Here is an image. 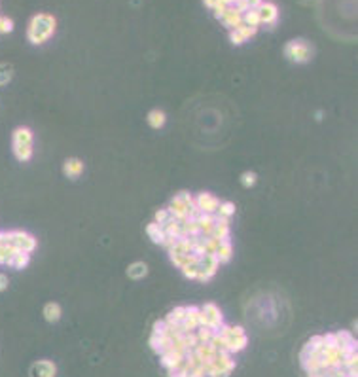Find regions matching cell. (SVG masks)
Returning a JSON list of instances; mask_svg holds the SVG:
<instances>
[{
    "label": "cell",
    "instance_id": "1",
    "mask_svg": "<svg viewBox=\"0 0 358 377\" xmlns=\"http://www.w3.org/2000/svg\"><path fill=\"white\" fill-rule=\"evenodd\" d=\"M55 29H57V21H55L53 15H50V13H36L31 19V23H29L27 38H29L31 44L40 46V44L48 42L52 38Z\"/></svg>",
    "mask_w": 358,
    "mask_h": 377
},
{
    "label": "cell",
    "instance_id": "2",
    "mask_svg": "<svg viewBox=\"0 0 358 377\" xmlns=\"http://www.w3.org/2000/svg\"><path fill=\"white\" fill-rule=\"evenodd\" d=\"M167 211L175 220H180V222L188 220V218H195L199 215L197 207L193 203V195L188 194V192H180V194L175 195L169 203Z\"/></svg>",
    "mask_w": 358,
    "mask_h": 377
},
{
    "label": "cell",
    "instance_id": "3",
    "mask_svg": "<svg viewBox=\"0 0 358 377\" xmlns=\"http://www.w3.org/2000/svg\"><path fill=\"white\" fill-rule=\"evenodd\" d=\"M32 139L29 127H17L13 131V154L19 162H29L32 158Z\"/></svg>",
    "mask_w": 358,
    "mask_h": 377
},
{
    "label": "cell",
    "instance_id": "4",
    "mask_svg": "<svg viewBox=\"0 0 358 377\" xmlns=\"http://www.w3.org/2000/svg\"><path fill=\"white\" fill-rule=\"evenodd\" d=\"M285 55L292 63H307L313 57V48L305 40H292L285 46Z\"/></svg>",
    "mask_w": 358,
    "mask_h": 377
},
{
    "label": "cell",
    "instance_id": "5",
    "mask_svg": "<svg viewBox=\"0 0 358 377\" xmlns=\"http://www.w3.org/2000/svg\"><path fill=\"white\" fill-rule=\"evenodd\" d=\"M224 323V315L216 303H205L199 307V326H207L211 330H218Z\"/></svg>",
    "mask_w": 358,
    "mask_h": 377
},
{
    "label": "cell",
    "instance_id": "6",
    "mask_svg": "<svg viewBox=\"0 0 358 377\" xmlns=\"http://www.w3.org/2000/svg\"><path fill=\"white\" fill-rule=\"evenodd\" d=\"M220 268V262L216 260L214 254H203L199 258V264H197V275H195V280L199 282H207L209 279H212L216 275V271Z\"/></svg>",
    "mask_w": 358,
    "mask_h": 377
},
{
    "label": "cell",
    "instance_id": "7",
    "mask_svg": "<svg viewBox=\"0 0 358 377\" xmlns=\"http://www.w3.org/2000/svg\"><path fill=\"white\" fill-rule=\"evenodd\" d=\"M193 203L197 207V211L203 215H216V211L220 207V199L216 195L209 194V192H201L193 197Z\"/></svg>",
    "mask_w": 358,
    "mask_h": 377
},
{
    "label": "cell",
    "instance_id": "8",
    "mask_svg": "<svg viewBox=\"0 0 358 377\" xmlns=\"http://www.w3.org/2000/svg\"><path fill=\"white\" fill-rule=\"evenodd\" d=\"M258 17H260V25H267L273 27L277 19H279V8L275 6L273 2H262L258 8Z\"/></svg>",
    "mask_w": 358,
    "mask_h": 377
},
{
    "label": "cell",
    "instance_id": "9",
    "mask_svg": "<svg viewBox=\"0 0 358 377\" xmlns=\"http://www.w3.org/2000/svg\"><path fill=\"white\" fill-rule=\"evenodd\" d=\"M10 245L17 248V250H23L27 254H31L32 250L36 248V239L29 235V233H21V231H13L10 233Z\"/></svg>",
    "mask_w": 358,
    "mask_h": 377
},
{
    "label": "cell",
    "instance_id": "10",
    "mask_svg": "<svg viewBox=\"0 0 358 377\" xmlns=\"http://www.w3.org/2000/svg\"><path fill=\"white\" fill-rule=\"evenodd\" d=\"M199 328V307H186V315H184V321H182V330L184 334L188 332H195Z\"/></svg>",
    "mask_w": 358,
    "mask_h": 377
},
{
    "label": "cell",
    "instance_id": "11",
    "mask_svg": "<svg viewBox=\"0 0 358 377\" xmlns=\"http://www.w3.org/2000/svg\"><path fill=\"white\" fill-rule=\"evenodd\" d=\"M214 216H216V215H214ZM230 231H232V227H230V218H222V216H216L211 237L218 239V241H226V239H230Z\"/></svg>",
    "mask_w": 358,
    "mask_h": 377
},
{
    "label": "cell",
    "instance_id": "12",
    "mask_svg": "<svg viewBox=\"0 0 358 377\" xmlns=\"http://www.w3.org/2000/svg\"><path fill=\"white\" fill-rule=\"evenodd\" d=\"M220 21L230 29V31H233V29H237L239 25L242 23V13L241 11H237L233 6H228L226 8V11L222 13V17H220Z\"/></svg>",
    "mask_w": 358,
    "mask_h": 377
},
{
    "label": "cell",
    "instance_id": "13",
    "mask_svg": "<svg viewBox=\"0 0 358 377\" xmlns=\"http://www.w3.org/2000/svg\"><path fill=\"white\" fill-rule=\"evenodd\" d=\"M63 172L66 178H70V180H76L82 172H84V162L82 160H78V158H70V160H66L63 165Z\"/></svg>",
    "mask_w": 358,
    "mask_h": 377
},
{
    "label": "cell",
    "instance_id": "14",
    "mask_svg": "<svg viewBox=\"0 0 358 377\" xmlns=\"http://www.w3.org/2000/svg\"><path fill=\"white\" fill-rule=\"evenodd\" d=\"M214 220H216L214 215H203V213H199V215L195 216V222H197V226H199L201 237H211L212 227H214Z\"/></svg>",
    "mask_w": 358,
    "mask_h": 377
},
{
    "label": "cell",
    "instance_id": "15",
    "mask_svg": "<svg viewBox=\"0 0 358 377\" xmlns=\"http://www.w3.org/2000/svg\"><path fill=\"white\" fill-rule=\"evenodd\" d=\"M55 376V364L42 360L32 366V377H53Z\"/></svg>",
    "mask_w": 358,
    "mask_h": 377
},
{
    "label": "cell",
    "instance_id": "16",
    "mask_svg": "<svg viewBox=\"0 0 358 377\" xmlns=\"http://www.w3.org/2000/svg\"><path fill=\"white\" fill-rule=\"evenodd\" d=\"M146 233H148V237H150V241L152 243H156V245H163V241H165V231H163V227L159 226V224H156V222H150L146 226Z\"/></svg>",
    "mask_w": 358,
    "mask_h": 377
},
{
    "label": "cell",
    "instance_id": "17",
    "mask_svg": "<svg viewBox=\"0 0 358 377\" xmlns=\"http://www.w3.org/2000/svg\"><path fill=\"white\" fill-rule=\"evenodd\" d=\"M61 305L57 302H48L44 305V319L48 323H57L61 319Z\"/></svg>",
    "mask_w": 358,
    "mask_h": 377
},
{
    "label": "cell",
    "instance_id": "18",
    "mask_svg": "<svg viewBox=\"0 0 358 377\" xmlns=\"http://www.w3.org/2000/svg\"><path fill=\"white\" fill-rule=\"evenodd\" d=\"M232 254H233V245L230 239H226V241H220V247L216 250V260L220 262V264H226V262H230L232 260Z\"/></svg>",
    "mask_w": 358,
    "mask_h": 377
},
{
    "label": "cell",
    "instance_id": "19",
    "mask_svg": "<svg viewBox=\"0 0 358 377\" xmlns=\"http://www.w3.org/2000/svg\"><path fill=\"white\" fill-rule=\"evenodd\" d=\"M165 121H167V116H165L163 110H159V108L150 110V114H148V123H150L152 129H161V127L165 125Z\"/></svg>",
    "mask_w": 358,
    "mask_h": 377
},
{
    "label": "cell",
    "instance_id": "20",
    "mask_svg": "<svg viewBox=\"0 0 358 377\" xmlns=\"http://www.w3.org/2000/svg\"><path fill=\"white\" fill-rule=\"evenodd\" d=\"M127 275H129V279H133V280L144 279L148 275V266L144 262H135V264H131V266L127 268Z\"/></svg>",
    "mask_w": 358,
    "mask_h": 377
},
{
    "label": "cell",
    "instance_id": "21",
    "mask_svg": "<svg viewBox=\"0 0 358 377\" xmlns=\"http://www.w3.org/2000/svg\"><path fill=\"white\" fill-rule=\"evenodd\" d=\"M29 262H31V254H27V252H23V250H15V254H13L10 260V266L15 268V269H23V268L29 266Z\"/></svg>",
    "mask_w": 358,
    "mask_h": 377
},
{
    "label": "cell",
    "instance_id": "22",
    "mask_svg": "<svg viewBox=\"0 0 358 377\" xmlns=\"http://www.w3.org/2000/svg\"><path fill=\"white\" fill-rule=\"evenodd\" d=\"M161 227H163V231H165L167 237H177V239L180 237V220H175L173 216H171Z\"/></svg>",
    "mask_w": 358,
    "mask_h": 377
},
{
    "label": "cell",
    "instance_id": "23",
    "mask_svg": "<svg viewBox=\"0 0 358 377\" xmlns=\"http://www.w3.org/2000/svg\"><path fill=\"white\" fill-rule=\"evenodd\" d=\"M184 315H186V307H175V309L167 315L165 323L167 324H182V321H184Z\"/></svg>",
    "mask_w": 358,
    "mask_h": 377
},
{
    "label": "cell",
    "instance_id": "24",
    "mask_svg": "<svg viewBox=\"0 0 358 377\" xmlns=\"http://www.w3.org/2000/svg\"><path fill=\"white\" fill-rule=\"evenodd\" d=\"M242 23L252 27V29H258L260 27V17H258V10H246L242 13Z\"/></svg>",
    "mask_w": 358,
    "mask_h": 377
},
{
    "label": "cell",
    "instance_id": "25",
    "mask_svg": "<svg viewBox=\"0 0 358 377\" xmlns=\"http://www.w3.org/2000/svg\"><path fill=\"white\" fill-rule=\"evenodd\" d=\"M233 215H235V205H233L232 201H224V203H220L218 211H216V216H222V218H230V220H232Z\"/></svg>",
    "mask_w": 358,
    "mask_h": 377
},
{
    "label": "cell",
    "instance_id": "26",
    "mask_svg": "<svg viewBox=\"0 0 358 377\" xmlns=\"http://www.w3.org/2000/svg\"><path fill=\"white\" fill-rule=\"evenodd\" d=\"M203 243H205V254H216L220 247V241L214 237H203Z\"/></svg>",
    "mask_w": 358,
    "mask_h": 377
},
{
    "label": "cell",
    "instance_id": "27",
    "mask_svg": "<svg viewBox=\"0 0 358 377\" xmlns=\"http://www.w3.org/2000/svg\"><path fill=\"white\" fill-rule=\"evenodd\" d=\"M11 74H13V68L6 63L0 65V86H6L8 82L11 80Z\"/></svg>",
    "mask_w": 358,
    "mask_h": 377
},
{
    "label": "cell",
    "instance_id": "28",
    "mask_svg": "<svg viewBox=\"0 0 358 377\" xmlns=\"http://www.w3.org/2000/svg\"><path fill=\"white\" fill-rule=\"evenodd\" d=\"M256 31H258V29H252V27H248V25H244V23H241V25L237 27V33L241 34L244 42H246V40H250L254 34H256Z\"/></svg>",
    "mask_w": 358,
    "mask_h": 377
},
{
    "label": "cell",
    "instance_id": "29",
    "mask_svg": "<svg viewBox=\"0 0 358 377\" xmlns=\"http://www.w3.org/2000/svg\"><path fill=\"white\" fill-rule=\"evenodd\" d=\"M256 180H258V176H256V172L252 171H246L241 174V184L244 188H252L254 184H256Z\"/></svg>",
    "mask_w": 358,
    "mask_h": 377
},
{
    "label": "cell",
    "instance_id": "30",
    "mask_svg": "<svg viewBox=\"0 0 358 377\" xmlns=\"http://www.w3.org/2000/svg\"><path fill=\"white\" fill-rule=\"evenodd\" d=\"M169 218H171V215H169L167 209H159V211H156V215H154V222L159 224V226H163Z\"/></svg>",
    "mask_w": 358,
    "mask_h": 377
},
{
    "label": "cell",
    "instance_id": "31",
    "mask_svg": "<svg viewBox=\"0 0 358 377\" xmlns=\"http://www.w3.org/2000/svg\"><path fill=\"white\" fill-rule=\"evenodd\" d=\"M230 42L235 44V46H241L244 40H242V36L239 33H237V29H233L232 33H230Z\"/></svg>",
    "mask_w": 358,
    "mask_h": 377
},
{
    "label": "cell",
    "instance_id": "32",
    "mask_svg": "<svg viewBox=\"0 0 358 377\" xmlns=\"http://www.w3.org/2000/svg\"><path fill=\"white\" fill-rule=\"evenodd\" d=\"M11 29H13V23H11V19H8V17H2V29H0V33H10Z\"/></svg>",
    "mask_w": 358,
    "mask_h": 377
},
{
    "label": "cell",
    "instance_id": "33",
    "mask_svg": "<svg viewBox=\"0 0 358 377\" xmlns=\"http://www.w3.org/2000/svg\"><path fill=\"white\" fill-rule=\"evenodd\" d=\"M6 288H8V277L0 273V290H6Z\"/></svg>",
    "mask_w": 358,
    "mask_h": 377
},
{
    "label": "cell",
    "instance_id": "34",
    "mask_svg": "<svg viewBox=\"0 0 358 377\" xmlns=\"http://www.w3.org/2000/svg\"><path fill=\"white\" fill-rule=\"evenodd\" d=\"M262 2H263V0H246V4H248V8H250V10H256V8H258Z\"/></svg>",
    "mask_w": 358,
    "mask_h": 377
},
{
    "label": "cell",
    "instance_id": "35",
    "mask_svg": "<svg viewBox=\"0 0 358 377\" xmlns=\"http://www.w3.org/2000/svg\"><path fill=\"white\" fill-rule=\"evenodd\" d=\"M224 2H226V4H228V6H233V4H235V2H237V0H224Z\"/></svg>",
    "mask_w": 358,
    "mask_h": 377
}]
</instances>
